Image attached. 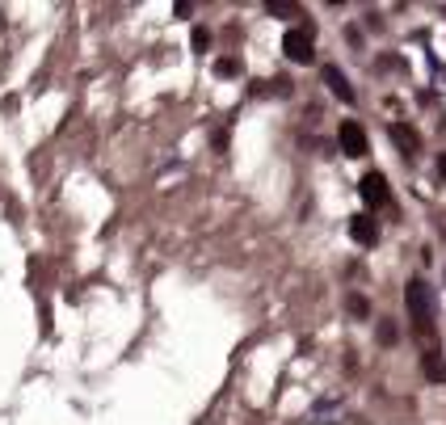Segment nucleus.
I'll list each match as a JSON object with an SVG mask.
<instances>
[{
  "mask_svg": "<svg viewBox=\"0 0 446 425\" xmlns=\"http://www.w3.org/2000/svg\"><path fill=\"white\" fill-rule=\"evenodd\" d=\"M405 303H409V316H413L417 333L430 337V333H434V295H430V287H426L421 278H413V282L405 287Z\"/></svg>",
  "mask_w": 446,
  "mask_h": 425,
  "instance_id": "1",
  "label": "nucleus"
},
{
  "mask_svg": "<svg viewBox=\"0 0 446 425\" xmlns=\"http://www.w3.org/2000/svg\"><path fill=\"white\" fill-rule=\"evenodd\" d=\"M282 51H287V59H295V63H312V59H316L312 30H287V38H282Z\"/></svg>",
  "mask_w": 446,
  "mask_h": 425,
  "instance_id": "2",
  "label": "nucleus"
},
{
  "mask_svg": "<svg viewBox=\"0 0 446 425\" xmlns=\"http://www.w3.org/2000/svg\"><path fill=\"white\" fill-rule=\"evenodd\" d=\"M358 190H362V202L367 207H388L392 202V190H388V177L383 173H367L358 181Z\"/></svg>",
  "mask_w": 446,
  "mask_h": 425,
  "instance_id": "3",
  "label": "nucleus"
},
{
  "mask_svg": "<svg viewBox=\"0 0 446 425\" xmlns=\"http://www.w3.org/2000/svg\"><path fill=\"white\" fill-rule=\"evenodd\" d=\"M337 143H341V152H346V156H367V148H371V143H367V131H362L354 118H350V122H341Z\"/></svg>",
  "mask_w": 446,
  "mask_h": 425,
  "instance_id": "4",
  "label": "nucleus"
},
{
  "mask_svg": "<svg viewBox=\"0 0 446 425\" xmlns=\"http://www.w3.org/2000/svg\"><path fill=\"white\" fill-rule=\"evenodd\" d=\"M392 143L405 152V156H413V152H421V135L409 126V122H392Z\"/></svg>",
  "mask_w": 446,
  "mask_h": 425,
  "instance_id": "5",
  "label": "nucleus"
},
{
  "mask_svg": "<svg viewBox=\"0 0 446 425\" xmlns=\"http://www.w3.org/2000/svg\"><path fill=\"white\" fill-rule=\"evenodd\" d=\"M350 236H354L358 244H375V240H379V223H375L371 215H354V219H350Z\"/></svg>",
  "mask_w": 446,
  "mask_h": 425,
  "instance_id": "6",
  "label": "nucleus"
},
{
  "mask_svg": "<svg viewBox=\"0 0 446 425\" xmlns=\"http://www.w3.org/2000/svg\"><path fill=\"white\" fill-rule=\"evenodd\" d=\"M324 84L333 89V97H341V101H354V89H350V80H346V72H341V67L324 63Z\"/></svg>",
  "mask_w": 446,
  "mask_h": 425,
  "instance_id": "7",
  "label": "nucleus"
},
{
  "mask_svg": "<svg viewBox=\"0 0 446 425\" xmlns=\"http://www.w3.org/2000/svg\"><path fill=\"white\" fill-rule=\"evenodd\" d=\"M421 371H426V379L446 384V358L442 354H426V358H421Z\"/></svg>",
  "mask_w": 446,
  "mask_h": 425,
  "instance_id": "8",
  "label": "nucleus"
},
{
  "mask_svg": "<svg viewBox=\"0 0 446 425\" xmlns=\"http://www.w3.org/2000/svg\"><path fill=\"white\" fill-rule=\"evenodd\" d=\"M240 72V59H215V76H236Z\"/></svg>",
  "mask_w": 446,
  "mask_h": 425,
  "instance_id": "9",
  "label": "nucleus"
},
{
  "mask_svg": "<svg viewBox=\"0 0 446 425\" xmlns=\"http://www.w3.org/2000/svg\"><path fill=\"white\" fill-rule=\"evenodd\" d=\"M396 337H400V333H396V325H392V320H383V325H379V341H383V346H396Z\"/></svg>",
  "mask_w": 446,
  "mask_h": 425,
  "instance_id": "10",
  "label": "nucleus"
},
{
  "mask_svg": "<svg viewBox=\"0 0 446 425\" xmlns=\"http://www.w3.org/2000/svg\"><path fill=\"white\" fill-rule=\"evenodd\" d=\"M350 312H354V316H371V303H367L362 295H350Z\"/></svg>",
  "mask_w": 446,
  "mask_h": 425,
  "instance_id": "11",
  "label": "nucleus"
},
{
  "mask_svg": "<svg viewBox=\"0 0 446 425\" xmlns=\"http://www.w3.org/2000/svg\"><path fill=\"white\" fill-rule=\"evenodd\" d=\"M270 13H282V17H291V13H299V4H282V0H270Z\"/></svg>",
  "mask_w": 446,
  "mask_h": 425,
  "instance_id": "12",
  "label": "nucleus"
},
{
  "mask_svg": "<svg viewBox=\"0 0 446 425\" xmlns=\"http://www.w3.org/2000/svg\"><path fill=\"white\" fill-rule=\"evenodd\" d=\"M194 46H198V51H206V46H211V30H202V25H198V30H194Z\"/></svg>",
  "mask_w": 446,
  "mask_h": 425,
  "instance_id": "13",
  "label": "nucleus"
},
{
  "mask_svg": "<svg viewBox=\"0 0 446 425\" xmlns=\"http://www.w3.org/2000/svg\"><path fill=\"white\" fill-rule=\"evenodd\" d=\"M173 13H177V17H190V13H194V4H185V0H177V4H173Z\"/></svg>",
  "mask_w": 446,
  "mask_h": 425,
  "instance_id": "14",
  "label": "nucleus"
},
{
  "mask_svg": "<svg viewBox=\"0 0 446 425\" xmlns=\"http://www.w3.org/2000/svg\"><path fill=\"white\" fill-rule=\"evenodd\" d=\"M438 177H442V181H446V152H442V156H438Z\"/></svg>",
  "mask_w": 446,
  "mask_h": 425,
  "instance_id": "15",
  "label": "nucleus"
}]
</instances>
